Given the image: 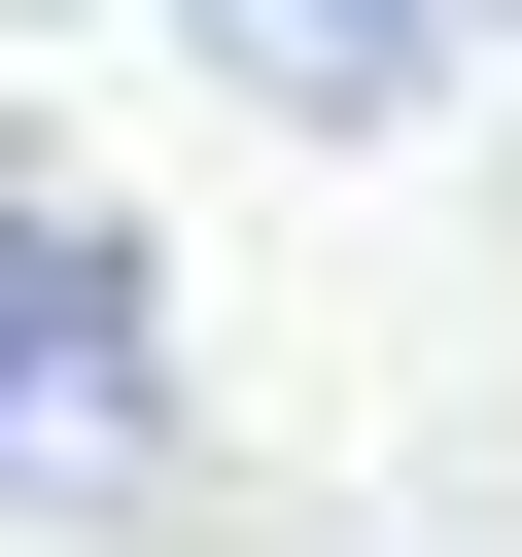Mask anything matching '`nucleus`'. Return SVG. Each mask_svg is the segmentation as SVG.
Instances as JSON below:
<instances>
[{
    "mask_svg": "<svg viewBox=\"0 0 522 557\" xmlns=\"http://www.w3.org/2000/svg\"><path fill=\"white\" fill-rule=\"evenodd\" d=\"M0 453H139V209L0 139Z\"/></svg>",
    "mask_w": 522,
    "mask_h": 557,
    "instance_id": "obj_1",
    "label": "nucleus"
},
{
    "mask_svg": "<svg viewBox=\"0 0 522 557\" xmlns=\"http://www.w3.org/2000/svg\"><path fill=\"white\" fill-rule=\"evenodd\" d=\"M209 35H244V70H278V104H418V70H452V35H487V0H209Z\"/></svg>",
    "mask_w": 522,
    "mask_h": 557,
    "instance_id": "obj_2",
    "label": "nucleus"
}]
</instances>
